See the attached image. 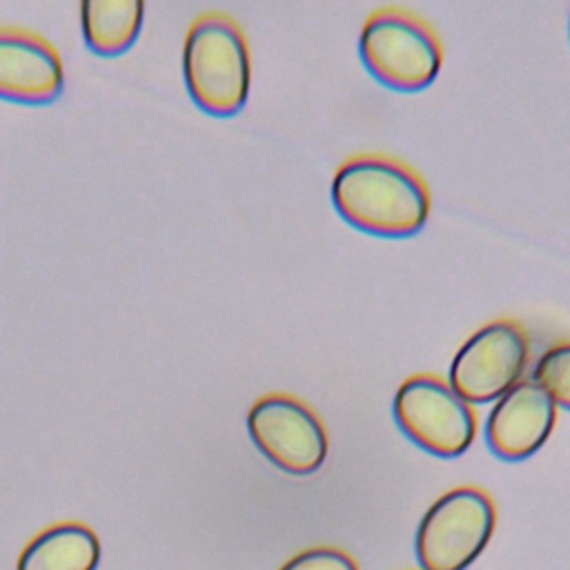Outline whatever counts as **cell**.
Segmentation results:
<instances>
[{
	"label": "cell",
	"mask_w": 570,
	"mask_h": 570,
	"mask_svg": "<svg viewBox=\"0 0 570 570\" xmlns=\"http://www.w3.org/2000/svg\"><path fill=\"white\" fill-rule=\"evenodd\" d=\"M332 203L352 227L387 238L416 234L430 216L423 178L383 154L347 158L332 178Z\"/></svg>",
	"instance_id": "1"
},
{
	"label": "cell",
	"mask_w": 570,
	"mask_h": 570,
	"mask_svg": "<svg viewBox=\"0 0 570 570\" xmlns=\"http://www.w3.org/2000/svg\"><path fill=\"white\" fill-rule=\"evenodd\" d=\"M183 76L191 100L212 116H234L249 94V49L240 27L225 13L194 20L183 47Z\"/></svg>",
	"instance_id": "2"
},
{
	"label": "cell",
	"mask_w": 570,
	"mask_h": 570,
	"mask_svg": "<svg viewBox=\"0 0 570 570\" xmlns=\"http://www.w3.org/2000/svg\"><path fill=\"white\" fill-rule=\"evenodd\" d=\"M367 71L390 89L419 91L432 85L443 62L436 31L416 13L383 7L370 13L358 40Z\"/></svg>",
	"instance_id": "3"
},
{
	"label": "cell",
	"mask_w": 570,
	"mask_h": 570,
	"mask_svg": "<svg viewBox=\"0 0 570 570\" xmlns=\"http://www.w3.org/2000/svg\"><path fill=\"white\" fill-rule=\"evenodd\" d=\"M497 508L488 492L461 485L441 494L416 530V559L423 570H465L490 543Z\"/></svg>",
	"instance_id": "4"
},
{
	"label": "cell",
	"mask_w": 570,
	"mask_h": 570,
	"mask_svg": "<svg viewBox=\"0 0 570 570\" xmlns=\"http://www.w3.org/2000/svg\"><path fill=\"white\" fill-rule=\"evenodd\" d=\"M392 412L401 432L434 456L463 454L476 434L472 405L434 374L405 379L396 390Z\"/></svg>",
	"instance_id": "5"
},
{
	"label": "cell",
	"mask_w": 570,
	"mask_h": 570,
	"mask_svg": "<svg viewBox=\"0 0 570 570\" xmlns=\"http://www.w3.org/2000/svg\"><path fill=\"white\" fill-rule=\"evenodd\" d=\"M530 356L528 332L510 318L479 327L450 363V387L468 403H488L512 390Z\"/></svg>",
	"instance_id": "6"
},
{
	"label": "cell",
	"mask_w": 570,
	"mask_h": 570,
	"mask_svg": "<svg viewBox=\"0 0 570 570\" xmlns=\"http://www.w3.org/2000/svg\"><path fill=\"white\" fill-rule=\"evenodd\" d=\"M254 445L283 472L312 474L327 456V434L316 412L296 396L265 394L247 412Z\"/></svg>",
	"instance_id": "7"
},
{
	"label": "cell",
	"mask_w": 570,
	"mask_h": 570,
	"mask_svg": "<svg viewBox=\"0 0 570 570\" xmlns=\"http://www.w3.org/2000/svg\"><path fill=\"white\" fill-rule=\"evenodd\" d=\"M557 405L534 381H519L497 399L485 423L488 448L503 461L532 456L552 434Z\"/></svg>",
	"instance_id": "8"
},
{
	"label": "cell",
	"mask_w": 570,
	"mask_h": 570,
	"mask_svg": "<svg viewBox=\"0 0 570 570\" xmlns=\"http://www.w3.org/2000/svg\"><path fill=\"white\" fill-rule=\"evenodd\" d=\"M65 71L58 51L38 33L0 27V98L42 105L60 96Z\"/></svg>",
	"instance_id": "9"
},
{
	"label": "cell",
	"mask_w": 570,
	"mask_h": 570,
	"mask_svg": "<svg viewBox=\"0 0 570 570\" xmlns=\"http://www.w3.org/2000/svg\"><path fill=\"white\" fill-rule=\"evenodd\" d=\"M100 541L82 523H58L36 534L18 559V570H96Z\"/></svg>",
	"instance_id": "10"
},
{
	"label": "cell",
	"mask_w": 570,
	"mask_h": 570,
	"mask_svg": "<svg viewBox=\"0 0 570 570\" xmlns=\"http://www.w3.org/2000/svg\"><path fill=\"white\" fill-rule=\"evenodd\" d=\"M145 2L140 0H85L80 24L85 42L100 56H116L131 47L142 27Z\"/></svg>",
	"instance_id": "11"
},
{
	"label": "cell",
	"mask_w": 570,
	"mask_h": 570,
	"mask_svg": "<svg viewBox=\"0 0 570 570\" xmlns=\"http://www.w3.org/2000/svg\"><path fill=\"white\" fill-rule=\"evenodd\" d=\"M532 381L550 394L554 405L570 410V341L552 345L539 356Z\"/></svg>",
	"instance_id": "12"
},
{
	"label": "cell",
	"mask_w": 570,
	"mask_h": 570,
	"mask_svg": "<svg viewBox=\"0 0 570 570\" xmlns=\"http://www.w3.org/2000/svg\"><path fill=\"white\" fill-rule=\"evenodd\" d=\"M278 570H358V566L345 550L318 546L294 554Z\"/></svg>",
	"instance_id": "13"
}]
</instances>
